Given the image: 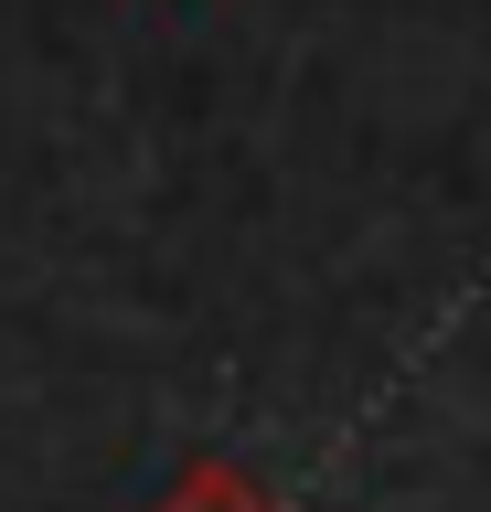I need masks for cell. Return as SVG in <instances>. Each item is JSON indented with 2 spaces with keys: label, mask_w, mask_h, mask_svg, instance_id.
<instances>
[{
  "label": "cell",
  "mask_w": 491,
  "mask_h": 512,
  "mask_svg": "<svg viewBox=\"0 0 491 512\" xmlns=\"http://www.w3.org/2000/svg\"><path fill=\"white\" fill-rule=\"evenodd\" d=\"M150 512H289V502H278V491H257V480L235 470V459H193V470L171 480Z\"/></svg>",
  "instance_id": "obj_1"
}]
</instances>
